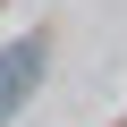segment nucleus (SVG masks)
Masks as SVG:
<instances>
[{"label":"nucleus","mask_w":127,"mask_h":127,"mask_svg":"<svg viewBox=\"0 0 127 127\" xmlns=\"http://www.w3.org/2000/svg\"><path fill=\"white\" fill-rule=\"evenodd\" d=\"M42 51H51L42 34H17L9 51H0V127H9V119L34 102V85H42Z\"/></svg>","instance_id":"f257e3e1"}]
</instances>
